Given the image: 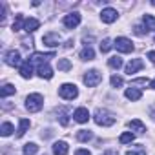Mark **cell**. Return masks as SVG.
Instances as JSON below:
<instances>
[{"instance_id":"1","label":"cell","mask_w":155,"mask_h":155,"mask_svg":"<svg viewBox=\"0 0 155 155\" xmlns=\"http://www.w3.org/2000/svg\"><path fill=\"white\" fill-rule=\"evenodd\" d=\"M115 120H117V117L113 115V113H110L108 110H97L95 111V122L99 124V126H113L115 124Z\"/></svg>"},{"instance_id":"2","label":"cell","mask_w":155,"mask_h":155,"mask_svg":"<svg viewBox=\"0 0 155 155\" xmlns=\"http://www.w3.org/2000/svg\"><path fill=\"white\" fill-rule=\"evenodd\" d=\"M42 106H44V97H42L40 93H31V95H28V99H26V110H28V111H31V113L40 111Z\"/></svg>"},{"instance_id":"3","label":"cell","mask_w":155,"mask_h":155,"mask_svg":"<svg viewBox=\"0 0 155 155\" xmlns=\"http://www.w3.org/2000/svg\"><path fill=\"white\" fill-rule=\"evenodd\" d=\"M58 95L62 99H66V101H73V99H77V95H79V90H77L75 84H62L58 88Z\"/></svg>"},{"instance_id":"4","label":"cell","mask_w":155,"mask_h":155,"mask_svg":"<svg viewBox=\"0 0 155 155\" xmlns=\"http://www.w3.org/2000/svg\"><path fill=\"white\" fill-rule=\"evenodd\" d=\"M101 81H102V73H101L99 69H90V71L84 75V84H86L88 88H95Z\"/></svg>"},{"instance_id":"5","label":"cell","mask_w":155,"mask_h":155,"mask_svg":"<svg viewBox=\"0 0 155 155\" xmlns=\"http://www.w3.org/2000/svg\"><path fill=\"white\" fill-rule=\"evenodd\" d=\"M4 62L11 68H17V66H22V60H20V53L17 49H11L4 55Z\"/></svg>"},{"instance_id":"6","label":"cell","mask_w":155,"mask_h":155,"mask_svg":"<svg viewBox=\"0 0 155 155\" xmlns=\"http://www.w3.org/2000/svg\"><path fill=\"white\" fill-rule=\"evenodd\" d=\"M113 46H115L117 51H120V53H131V51H133V44H131V40H130V38H124V37H119V38L115 40Z\"/></svg>"},{"instance_id":"7","label":"cell","mask_w":155,"mask_h":155,"mask_svg":"<svg viewBox=\"0 0 155 155\" xmlns=\"http://www.w3.org/2000/svg\"><path fill=\"white\" fill-rule=\"evenodd\" d=\"M117 17H119V13H117V9H113V8H106V9H102V11H101V20H102V22H106V24L115 22V20H117Z\"/></svg>"},{"instance_id":"8","label":"cell","mask_w":155,"mask_h":155,"mask_svg":"<svg viewBox=\"0 0 155 155\" xmlns=\"http://www.w3.org/2000/svg\"><path fill=\"white\" fill-rule=\"evenodd\" d=\"M62 22H64L66 28L73 29V28H77V26L81 24V15H79V13H69V15H66V17L62 18Z\"/></svg>"},{"instance_id":"9","label":"cell","mask_w":155,"mask_h":155,"mask_svg":"<svg viewBox=\"0 0 155 155\" xmlns=\"http://www.w3.org/2000/svg\"><path fill=\"white\" fill-rule=\"evenodd\" d=\"M42 42H44V46L55 48V46H58V44H60V35H58V33H55V31L46 33V35L42 37Z\"/></svg>"},{"instance_id":"10","label":"cell","mask_w":155,"mask_h":155,"mask_svg":"<svg viewBox=\"0 0 155 155\" xmlns=\"http://www.w3.org/2000/svg\"><path fill=\"white\" fill-rule=\"evenodd\" d=\"M49 58H55V53H53V51H51V53H33V55L29 57V60H31V62H38V66H40V64H48Z\"/></svg>"},{"instance_id":"11","label":"cell","mask_w":155,"mask_h":155,"mask_svg":"<svg viewBox=\"0 0 155 155\" xmlns=\"http://www.w3.org/2000/svg\"><path fill=\"white\" fill-rule=\"evenodd\" d=\"M73 119H75L77 122H81V124L88 122V119H90V111H88V108H79V110H75Z\"/></svg>"},{"instance_id":"12","label":"cell","mask_w":155,"mask_h":155,"mask_svg":"<svg viewBox=\"0 0 155 155\" xmlns=\"http://www.w3.org/2000/svg\"><path fill=\"white\" fill-rule=\"evenodd\" d=\"M142 66H144V62L140 60V58H133L128 66H126V73L128 75H131V73H137L139 69H142Z\"/></svg>"},{"instance_id":"13","label":"cell","mask_w":155,"mask_h":155,"mask_svg":"<svg viewBox=\"0 0 155 155\" xmlns=\"http://www.w3.org/2000/svg\"><path fill=\"white\" fill-rule=\"evenodd\" d=\"M20 75L24 77V79H31L33 77V66H31V60L28 58L26 62H22L20 66Z\"/></svg>"},{"instance_id":"14","label":"cell","mask_w":155,"mask_h":155,"mask_svg":"<svg viewBox=\"0 0 155 155\" xmlns=\"http://www.w3.org/2000/svg\"><path fill=\"white\" fill-rule=\"evenodd\" d=\"M68 142H64V140H57L55 144H53V153L55 155H68Z\"/></svg>"},{"instance_id":"15","label":"cell","mask_w":155,"mask_h":155,"mask_svg":"<svg viewBox=\"0 0 155 155\" xmlns=\"http://www.w3.org/2000/svg\"><path fill=\"white\" fill-rule=\"evenodd\" d=\"M37 73H38V77H42V79H51V77H53V69L48 64H40Z\"/></svg>"},{"instance_id":"16","label":"cell","mask_w":155,"mask_h":155,"mask_svg":"<svg viewBox=\"0 0 155 155\" xmlns=\"http://www.w3.org/2000/svg\"><path fill=\"white\" fill-rule=\"evenodd\" d=\"M140 97H142V91L140 90H137L133 86H130L126 90V99H130V101H140Z\"/></svg>"},{"instance_id":"17","label":"cell","mask_w":155,"mask_h":155,"mask_svg":"<svg viewBox=\"0 0 155 155\" xmlns=\"http://www.w3.org/2000/svg\"><path fill=\"white\" fill-rule=\"evenodd\" d=\"M40 28V22L37 20V18H26V24H24V29L28 31V33H33L35 29H38Z\"/></svg>"},{"instance_id":"18","label":"cell","mask_w":155,"mask_h":155,"mask_svg":"<svg viewBox=\"0 0 155 155\" xmlns=\"http://www.w3.org/2000/svg\"><path fill=\"white\" fill-rule=\"evenodd\" d=\"M128 126H130V130H133V131H137V133H144V131H146V126H144L139 119L130 120V122H128Z\"/></svg>"},{"instance_id":"19","label":"cell","mask_w":155,"mask_h":155,"mask_svg":"<svg viewBox=\"0 0 155 155\" xmlns=\"http://www.w3.org/2000/svg\"><path fill=\"white\" fill-rule=\"evenodd\" d=\"M77 139H79L81 142H88L93 139V133L90 130H81V131H77Z\"/></svg>"},{"instance_id":"20","label":"cell","mask_w":155,"mask_h":155,"mask_svg":"<svg viewBox=\"0 0 155 155\" xmlns=\"http://www.w3.org/2000/svg\"><path fill=\"white\" fill-rule=\"evenodd\" d=\"M142 22H144V26H146V31H150V29H155V17H151V15H144L142 17Z\"/></svg>"},{"instance_id":"21","label":"cell","mask_w":155,"mask_h":155,"mask_svg":"<svg viewBox=\"0 0 155 155\" xmlns=\"http://www.w3.org/2000/svg\"><path fill=\"white\" fill-rule=\"evenodd\" d=\"M13 93H15V86H13V84H4L2 90H0V97H2V99L9 97V95H13Z\"/></svg>"},{"instance_id":"22","label":"cell","mask_w":155,"mask_h":155,"mask_svg":"<svg viewBox=\"0 0 155 155\" xmlns=\"http://www.w3.org/2000/svg\"><path fill=\"white\" fill-rule=\"evenodd\" d=\"M28 128H29V120H28V119H20V122H18V131H17V137H22V135L28 131Z\"/></svg>"},{"instance_id":"23","label":"cell","mask_w":155,"mask_h":155,"mask_svg":"<svg viewBox=\"0 0 155 155\" xmlns=\"http://www.w3.org/2000/svg\"><path fill=\"white\" fill-rule=\"evenodd\" d=\"M24 24H26V18H24L22 15H17L15 22H13V31H20V29H24Z\"/></svg>"},{"instance_id":"24","label":"cell","mask_w":155,"mask_h":155,"mask_svg":"<svg viewBox=\"0 0 155 155\" xmlns=\"http://www.w3.org/2000/svg\"><path fill=\"white\" fill-rule=\"evenodd\" d=\"M81 58H82V60H93V58H95V53H93L91 46H90V48H84V49L81 51Z\"/></svg>"},{"instance_id":"25","label":"cell","mask_w":155,"mask_h":155,"mask_svg":"<svg viewBox=\"0 0 155 155\" xmlns=\"http://www.w3.org/2000/svg\"><path fill=\"white\" fill-rule=\"evenodd\" d=\"M57 68H58L60 71H69V69H71V62H69V58H58Z\"/></svg>"},{"instance_id":"26","label":"cell","mask_w":155,"mask_h":155,"mask_svg":"<svg viewBox=\"0 0 155 155\" xmlns=\"http://www.w3.org/2000/svg\"><path fill=\"white\" fill-rule=\"evenodd\" d=\"M108 66L113 68V69H119V68H122V58L120 57H111V58H108Z\"/></svg>"},{"instance_id":"27","label":"cell","mask_w":155,"mask_h":155,"mask_svg":"<svg viewBox=\"0 0 155 155\" xmlns=\"http://www.w3.org/2000/svg\"><path fill=\"white\" fill-rule=\"evenodd\" d=\"M133 139H135V135H133L131 131H124V133L119 137V142H120V144H128V142H133Z\"/></svg>"},{"instance_id":"28","label":"cell","mask_w":155,"mask_h":155,"mask_svg":"<svg viewBox=\"0 0 155 155\" xmlns=\"http://www.w3.org/2000/svg\"><path fill=\"white\" fill-rule=\"evenodd\" d=\"M37 150H38V146H37L35 142H28V144L24 146V155H35Z\"/></svg>"},{"instance_id":"29","label":"cell","mask_w":155,"mask_h":155,"mask_svg":"<svg viewBox=\"0 0 155 155\" xmlns=\"http://www.w3.org/2000/svg\"><path fill=\"white\" fill-rule=\"evenodd\" d=\"M0 133H2L4 137L11 135V133H13V124H9V122H4V124H2V128H0Z\"/></svg>"},{"instance_id":"30","label":"cell","mask_w":155,"mask_h":155,"mask_svg":"<svg viewBox=\"0 0 155 155\" xmlns=\"http://www.w3.org/2000/svg\"><path fill=\"white\" fill-rule=\"evenodd\" d=\"M122 84H124L122 77H119V75H113V77H111V86H113V88H120Z\"/></svg>"},{"instance_id":"31","label":"cell","mask_w":155,"mask_h":155,"mask_svg":"<svg viewBox=\"0 0 155 155\" xmlns=\"http://www.w3.org/2000/svg\"><path fill=\"white\" fill-rule=\"evenodd\" d=\"M110 49H111V40H110V38H104V40L101 42V51H102V53H108Z\"/></svg>"},{"instance_id":"32","label":"cell","mask_w":155,"mask_h":155,"mask_svg":"<svg viewBox=\"0 0 155 155\" xmlns=\"http://www.w3.org/2000/svg\"><path fill=\"white\" fill-rule=\"evenodd\" d=\"M68 110L66 108H60V124L62 126H68Z\"/></svg>"},{"instance_id":"33","label":"cell","mask_w":155,"mask_h":155,"mask_svg":"<svg viewBox=\"0 0 155 155\" xmlns=\"http://www.w3.org/2000/svg\"><path fill=\"white\" fill-rule=\"evenodd\" d=\"M126 155H146V150L140 146V148H137V150H130Z\"/></svg>"},{"instance_id":"34","label":"cell","mask_w":155,"mask_h":155,"mask_svg":"<svg viewBox=\"0 0 155 155\" xmlns=\"http://www.w3.org/2000/svg\"><path fill=\"white\" fill-rule=\"evenodd\" d=\"M133 31H135V35H139V37H142V35H146V33H148L142 26H135V28H133Z\"/></svg>"},{"instance_id":"35","label":"cell","mask_w":155,"mask_h":155,"mask_svg":"<svg viewBox=\"0 0 155 155\" xmlns=\"http://www.w3.org/2000/svg\"><path fill=\"white\" fill-rule=\"evenodd\" d=\"M75 155H91V153H90L88 150H77V151H75Z\"/></svg>"},{"instance_id":"36","label":"cell","mask_w":155,"mask_h":155,"mask_svg":"<svg viewBox=\"0 0 155 155\" xmlns=\"http://www.w3.org/2000/svg\"><path fill=\"white\" fill-rule=\"evenodd\" d=\"M148 58L155 64V51H148Z\"/></svg>"},{"instance_id":"37","label":"cell","mask_w":155,"mask_h":155,"mask_svg":"<svg viewBox=\"0 0 155 155\" xmlns=\"http://www.w3.org/2000/svg\"><path fill=\"white\" fill-rule=\"evenodd\" d=\"M104 155H119L115 150H108V151H104Z\"/></svg>"},{"instance_id":"38","label":"cell","mask_w":155,"mask_h":155,"mask_svg":"<svg viewBox=\"0 0 155 155\" xmlns=\"http://www.w3.org/2000/svg\"><path fill=\"white\" fill-rule=\"evenodd\" d=\"M150 115H151V117H153V119H155V104H153V106H151V108H150Z\"/></svg>"},{"instance_id":"39","label":"cell","mask_w":155,"mask_h":155,"mask_svg":"<svg viewBox=\"0 0 155 155\" xmlns=\"http://www.w3.org/2000/svg\"><path fill=\"white\" fill-rule=\"evenodd\" d=\"M151 88H153V90H155V79H153V82H151Z\"/></svg>"},{"instance_id":"40","label":"cell","mask_w":155,"mask_h":155,"mask_svg":"<svg viewBox=\"0 0 155 155\" xmlns=\"http://www.w3.org/2000/svg\"><path fill=\"white\" fill-rule=\"evenodd\" d=\"M151 4H153V6H155V0H153V2H151Z\"/></svg>"}]
</instances>
